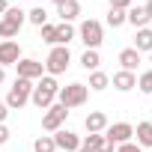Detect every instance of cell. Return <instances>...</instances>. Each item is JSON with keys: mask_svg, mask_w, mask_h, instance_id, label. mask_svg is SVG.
I'll use <instances>...</instances> for the list:
<instances>
[{"mask_svg": "<svg viewBox=\"0 0 152 152\" xmlns=\"http://www.w3.org/2000/svg\"><path fill=\"white\" fill-rule=\"evenodd\" d=\"M72 39H75V27H72V24H66V21H63V24H57V36H54V45H69Z\"/></svg>", "mask_w": 152, "mask_h": 152, "instance_id": "obj_19", "label": "cell"}, {"mask_svg": "<svg viewBox=\"0 0 152 152\" xmlns=\"http://www.w3.org/2000/svg\"><path fill=\"white\" fill-rule=\"evenodd\" d=\"M21 60V45L15 42V39H3L0 42V66H15Z\"/></svg>", "mask_w": 152, "mask_h": 152, "instance_id": "obj_11", "label": "cell"}, {"mask_svg": "<svg viewBox=\"0 0 152 152\" xmlns=\"http://www.w3.org/2000/svg\"><path fill=\"white\" fill-rule=\"evenodd\" d=\"M30 93H33V81L15 78V84H12L9 93H6V107H9V110H21V107L30 102Z\"/></svg>", "mask_w": 152, "mask_h": 152, "instance_id": "obj_2", "label": "cell"}, {"mask_svg": "<svg viewBox=\"0 0 152 152\" xmlns=\"http://www.w3.org/2000/svg\"><path fill=\"white\" fill-rule=\"evenodd\" d=\"M87 96H90L87 84H69V87H60V93H57V99H60L63 107H78V104L87 102Z\"/></svg>", "mask_w": 152, "mask_h": 152, "instance_id": "obj_5", "label": "cell"}, {"mask_svg": "<svg viewBox=\"0 0 152 152\" xmlns=\"http://www.w3.org/2000/svg\"><path fill=\"white\" fill-rule=\"evenodd\" d=\"M134 134H137V146H140V149H143V146L152 149V122H137Z\"/></svg>", "mask_w": 152, "mask_h": 152, "instance_id": "obj_18", "label": "cell"}, {"mask_svg": "<svg viewBox=\"0 0 152 152\" xmlns=\"http://www.w3.org/2000/svg\"><path fill=\"white\" fill-rule=\"evenodd\" d=\"M57 15H60L66 24H72L75 18L81 15V3H78V0H63V3L57 6Z\"/></svg>", "mask_w": 152, "mask_h": 152, "instance_id": "obj_14", "label": "cell"}, {"mask_svg": "<svg viewBox=\"0 0 152 152\" xmlns=\"http://www.w3.org/2000/svg\"><path fill=\"white\" fill-rule=\"evenodd\" d=\"M110 9H119V12H128V9H131V0H110Z\"/></svg>", "mask_w": 152, "mask_h": 152, "instance_id": "obj_29", "label": "cell"}, {"mask_svg": "<svg viewBox=\"0 0 152 152\" xmlns=\"http://www.w3.org/2000/svg\"><path fill=\"white\" fill-rule=\"evenodd\" d=\"M33 152H57V143H54V137H51V134H42V137H36V140H33Z\"/></svg>", "mask_w": 152, "mask_h": 152, "instance_id": "obj_21", "label": "cell"}, {"mask_svg": "<svg viewBox=\"0 0 152 152\" xmlns=\"http://www.w3.org/2000/svg\"><path fill=\"white\" fill-rule=\"evenodd\" d=\"M81 66L87 69V72H99V66H102V57H99V51H84L81 54Z\"/></svg>", "mask_w": 152, "mask_h": 152, "instance_id": "obj_20", "label": "cell"}, {"mask_svg": "<svg viewBox=\"0 0 152 152\" xmlns=\"http://www.w3.org/2000/svg\"><path fill=\"white\" fill-rule=\"evenodd\" d=\"M119 66H122L125 72H134V69L140 66V54H137L134 48H122V51H119Z\"/></svg>", "mask_w": 152, "mask_h": 152, "instance_id": "obj_16", "label": "cell"}, {"mask_svg": "<svg viewBox=\"0 0 152 152\" xmlns=\"http://www.w3.org/2000/svg\"><path fill=\"white\" fill-rule=\"evenodd\" d=\"M27 21L36 24V27H42V24H48V12H45L42 6H33V9L27 12Z\"/></svg>", "mask_w": 152, "mask_h": 152, "instance_id": "obj_23", "label": "cell"}, {"mask_svg": "<svg viewBox=\"0 0 152 152\" xmlns=\"http://www.w3.org/2000/svg\"><path fill=\"white\" fill-rule=\"evenodd\" d=\"M15 69H18V78H24V81H39L42 75H45V63H39V60H18L15 63Z\"/></svg>", "mask_w": 152, "mask_h": 152, "instance_id": "obj_9", "label": "cell"}, {"mask_svg": "<svg viewBox=\"0 0 152 152\" xmlns=\"http://www.w3.org/2000/svg\"><path fill=\"white\" fill-rule=\"evenodd\" d=\"M96 152H116V146H113V143H110V140H104V143H102V146H99V149H96Z\"/></svg>", "mask_w": 152, "mask_h": 152, "instance_id": "obj_31", "label": "cell"}, {"mask_svg": "<svg viewBox=\"0 0 152 152\" xmlns=\"http://www.w3.org/2000/svg\"><path fill=\"white\" fill-rule=\"evenodd\" d=\"M137 87H140L143 93H149V96H152V69H149V72H143L140 78H137Z\"/></svg>", "mask_w": 152, "mask_h": 152, "instance_id": "obj_25", "label": "cell"}, {"mask_svg": "<svg viewBox=\"0 0 152 152\" xmlns=\"http://www.w3.org/2000/svg\"><path fill=\"white\" fill-rule=\"evenodd\" d=\"M143 9H146V15H149V18H152V0H149V3H146V6H143Z\"/></svg>", "mask_w": 152, "mask_h": 152, "instance_id": "obj_34", "label": "cell"}, {"mask_svg": "<svg viewBox=\"0 0 152 152\" xmlns=\"http://www.w3.org/2000/svg\"><path fill=\"white\" fill-rule=\"evenodd\" d=\"M51 137H54L57 149H63V152H78V149H81V137L75 134V131H69V128H60V131H54Z\"/></svg>", "mask_w": 152, "mask_h": 152, "instance_id": "obj_10", "label": "cell"}, {"mask_svg": "<svg viewBox=\"0 0 152 152\" xmlns=\"http://www.w3.org/2000/svg\"><path fill=\"white\" fill-rule=\"evenodd\" d=\"M9 9V3H6V0H0V18H3V12Z\"/></svg>", "mask_w": 152, "mask_h": 152, "instance_id": "obj_33", "label": "cell"}, {"mask_svg": "<svg viewBox=\"0 0 152 152\" xmlns=\"http://www.w3.org/2000/svg\"><path fill=\"white\" fill-rule=\"evenodd\" d=\"M6 116H9V107H6V102H0V122H6Z\"/></svg>", "mask_w": 152, "mask_h": 152, "instance_id": "obj_32", "label": "cell"}, {"mask_svg": "<svg viewBox=\"0 0 152 152\" xmlns=\"http://www.w3.org/2000/svg\"><path fill=\"white\" fill-rule=\"evenodd\" d=\"M0 39H3V24H0Z\"/></svg>", "mask_w": 152, "mask_h": 152, "instance_id": "obj_37", "label": "cell"}, {"mask_svg": "<svg viewBox=\"0 0 152 152\" xmlns=\"http://www.w3.org/2000/svg\"><path fill=\"white\" fill-rule=\"evenodd\" d=\"M66 116H69V107H63V104L57 102V104H51V107L45 110V116H42V128H45V131H60L63 122H66Z\"/></svg>", "mask_w": 152, "mask_h": 152, "instance_id": "obj_7", "label": "cell"}, {"mask_svg": "<svg viewBox=\"0 0 152 152\" xmlns=\"http://www.w3.org/2000/svg\"><path fill=\"white\" fill-rule=\"evenodd\" d=\"M54 3H57V6H60V3H63V0H54Z\"/></svg>", "mask_w": 152, "mask_h": 152, "instance_id": "obj_38", "label": "cell"}, {"mask_svg": "<svg viewBox=\"0 0 152 152\" xmlns=\"http://www.w3.org/2000/svg\"><path fill=\"white\" fill-rule=\"evenodd\" d=\"M131 137H134V125H131V122H113V125L104 128V140H110L113 146L128 143Z\"/></svg>", "mask_w": 152, "mask_h": 152, "instance_id": "obj_8", "label": "cell"}, {"mask_svg": "<svg viewBox=\"0 0 152 152\" xmlns=\"http://www.w3.org/2000/svg\"><path fill=\"white\" fill-rule=\"evenodd\" d=\"M116 152H143V149H140L134 140H128V143H119V146H116Z\"/></svg>", "mask_w": 152, "mask_h": 152, "instance_id": "obj_28", "label": "cell"}, {"mask_svg": "<svg viewBox=\"0 0 152 152\" xmlns=\"http://www.w3.org/2000/svg\"><path fill=\"white\" fill-rule=\"evenodd\" d=\"M125 21H128L131 27H137V30H140V27H146L152 18L146 15V9H143V6H131V9L125 12Z\"/></svg>", "mask_w": 152, "mask_h": 152, "instance_id": "obj_15", "label": "cell"}, {"mask_svg": "<svg viewBox=\"0 0 152 152\" xmlns=\"http://www.w3.org/2000/svg\"><path fill=\"white\" fill-rule=\"evenodd\" d=\"M78 152H93V149H87V146H81V149H78Z\"/></svg>", "mask_w": 152, "mask_h": 152, "instance_id": "obj_36", "label": "cell"}, {"mask_svg": "<svg viewBox=\"0 0 152 152\" xmlns=\"http://www.w3.org/2000/svg\"><path fill=\"white\" fill-rule=\"evenodd\" d=\"M24 21H27V12H21L18 6H9L3 12V18H0V24H3V39H15L18 30L24 27Z\"/></svg>", "mask_w": 152, "mask_h": 152, "instance_id": "obj_6", "label": "cell"}, {"mask_svg": "<svg viewBox=\"0 0 152 152\" xmlns=\"http://www.w3.org/2000/svg\"><path fill=\"white\" fill-rule=\"evenodd\" d=\"M113 87H116L119 93H128V90H134V87H137V75H134V72H125V69H119V72L113 75Z\"/></svg>", "mask_w": 152, "mask_h": 152, "instance_id": "obj_13", "label": "cell"}, {"mask_svg": "<svg viewBox=\"0 0 152 152\" xmlns=\"http://www.w3.org/2000/svg\"><path fill=\"white\" fill-rule=\"evenodd\" d=\"M107 24H110V27H122V24H125V12L110 9V12H107Z\"/></svg>", "mask_w": 152, "mask_h": 152, "instance_id": "obj_26", "label": "cell"}, {"mask_svg": "<svg viewBox=\"0 0 152 152\" xmlns=\"http://www.w3.org/2000/svg\"><path fill=\"white\" fill-rule=\"evenodd\" d=\"M107 125H110V122H107V116H104L102 110H93V113H87V119H84V128H87L90 134H104Z\"/></svg>", "mask_w": 152, "mask_h": 152, "instance_id": "obj_12", "label": "cell"}, {"mask_svg": "<svg viewBox=\"0 0 152 152\" xmlns=\"http://www.w3.org/2000/svg\"><path fill=\"white\" fill-rule=\"evenodd\" d=\"M3 143H9V128H6V122H0V146Z\"/></svg>", "mask_w": 152, "mask_h": 152, "instance_id": "obj_30", "label": "cell"}, {"mask_svg": "<svg viewBox=\"0 0 152 152\" xmlns=\"http://www.w3.org/2000/svg\"><path fill=\"white\" fill-rule=\"evenodd\" d=\"M57 93H60V84H57V78H51V75H45V78H39V84H33L30 102H33V104H36L39 110H48V107L54 104Z\"/></svg>", "mask_w": 152, "mask_h": 152, "instance_id": "obj_1", "label": "cell"}, {"mask_svg": "<svg viewBox=\"0 0 152 152\" xmlns=\"http://www.w3.org/2000/svg\"><path fill=\"white\" fill-rule=\"evenodd\" d=\"M134 51L143 54V51H152V27H140L137 36H134Z\"/></svg>", "mask_w": 152, "mask_h": 152, "instance_id": "obj_17", "label": "cell"}, {"mask_svg": "<svg viewBox=\"0 0 152 152\" xmlns=\"http://www.w3.org/2000/svg\"><path fill=\"white\" fill-rule=\"evenodd\" d=\"M3 81H6V69L0 66V84H3Z\"/></svg>", "mask_w": 152, "mask_h": 152, "instance_id": "obj_35", "label": "cell"}, {"mask_svg": "<svg viewBox=\"0 0 152 152\" xmlns=\"http://www.w3.org/2000/svg\"><path fill=\"white\" fill-rule=\"evenodd\" d=\"M72 63V54H69V45H54L48 60H45V72L51 75V78H57V75H63Z\"/></svg>", "mask_w": 152, "mask_h": 152, "instance_id": "obj_3", "label": "cell"}, {"mask_svg": "<svg viewBox=\"0 0 152 152\" xmlns=\"http://www.w3.org/2000/svg\"><path fill=\"white\" fill-rule=\"evenodd\" d=\"M102 143H104V134H87V140H81V146H87V149H93V152H96Z\"/></svg>", "mask_w": 152, "mask_h": 152, "instance_id": "obj_24", "label": "cell"}, {"mask_svg": "<svg viewBox=\"0 0 152 152\" xmlns=\"http://www.w3.org/2000/svg\"><path fill=\"white\" fill-rule=\"evenodd\" d=\"M107 84H110V78H107L104 72H93V75H90V90L102 93V90H107Z\"/></svg>", "mask_w": 152, "mask_h": 152, "instance_id": "obj_22", "label": "cell"}, {"mask_svg": "<svg viewBox=\"0 0 152 152\" xmlns=\"http://www.w3.org/2000/svg\"><path fill=\"white\" fill-rule=\"evenodd\" d=\"M39 30H42V42L54 45V36H57V24H42Z\"/></svg>", "mask_w": 152, "mask_h": 152, "instance_id": "obj_27", "label": "cell"}, {"mask_svg": "<svg viewBox=\"0 0 152 152\" xmlns=\"http://www.w3.org/2000/svg\"><path fill=\"white\" fill-rule=\"evenodd\" d=\"M149 63H152V51H149Z\"/></svg>", "mask_w": 152, "mask_h": 152, "instance_id": "obj_39", "label": "cell"}, {"mask_svg": "<svg viewBox=\"0 0 152 152\" xmlns=\"http://www.w3.org/2000/svg\"><path fill=\"white\" fill-rule=\"evenodd\" d=\"M78 36H81V42H84L90 51H99V45L104 42V30H102V24H99L96 18H87V21H81V27H78Z\"/></svg>", "mask_w": 152, "mask_h": 152, "instance_id": "obj_4", "label": "cell"}]
</instances>
